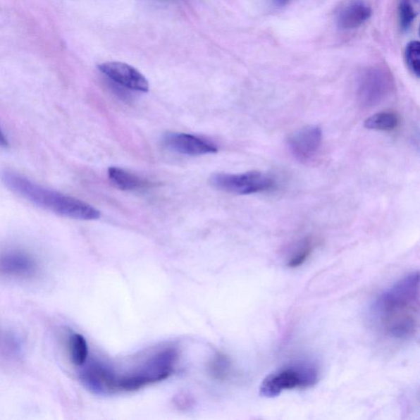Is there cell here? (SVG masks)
Listing matches in <instances>:
<instances>
[{
    "label": "cell",
    "mask_w": 420,
    "mask_h": 420,
    "mask_svg": "<svg viewBox=\"0 0 420 420\" xmlns=\"http://www.w3.org/2000/svg\"><path fill=\"white\" fill-rule=\"evenodd\" d=\"M371 317L385 337L397 342L416 338L420 321L419 272L408 273L380 295L372 304Z\"/></svg>",
    "instance_id": "cell-1"
},
{
    "label": "cell",
    "mask_w": 420,
    "mask_h": 420,
    "mask_svg": "<svg viewBox=\"0 0 420 420\" xmlns=\"http://www.w3.org/2000/svg\"><path fill=\"white\" fill-rule=\"evenodd\" d=\"M177 357L175 350L165 349L154 354L131 372L124 374L117 373L99 363L92 377L94 392L97 394L132 392L147 385L162 381L173 373Z\"/></svg>",
    "instance_id": "cell-2"
},
{
    "label": "cell",
    "mask_w": 420,
    "mask_h": 420,
    "mask_svg": "<svg viewBox=\"0 0 420 420\" xmlns=\"http://www.w3.org/2000/svg\"><path fill=\"white\" fill-rule=\"evenodd\" d=\"M0 178L4 186L35 206L60 216L78 220H97L101 212L91 204L30 181L21 175L4 171Z\"/></svg>",
    "instance_id": "cell-3"
},
{
    "label": "cell",
    "mask_w": 420,
    "mask_h": 420,
    "mask_svg": "<svg viewBox=\"0 0 420 420\" xmlns=\"http://www.w3.org/2000/svg\"><path fill=\"white\" fill-rule=\"evenodd\" d=\"M319 379L320 371L316 364L295 363L268 374L259 386V394L265 398H275L290 390L313 388Z\"/></svg>",
    "instance_id": "cell-4"
},
{
    "label": "cell",
    "mask_w": 420,
    "mask_h": 420,
    "mask_svg": "<svg viewBox=\"0 0 420 420\" xmlns=\"http://www.w3.org/2000/svg\"><path fill=\"white\" fill-rule=\"evenodd\" d=\"M393 89V78L386 69L368 68L364 70L358 79V101L364 108L377 106L392 94Z\"/></svg>",
    "instance_id": "cell-5"
},
{
    "label": "cell",
    "mask_w": 420,
    "mask_h": 420,
    "mask_svg": "<svg viewBox=\"0 0 420 420\" xmlns=\"http://www.w3.org/2000/svg\"><path fill=\"white\" fill-rule=\"evenodd\" d=\"M214 188L236 194L268 192L275 186L274 179L266 173L251 171L244 173H215L210 178Z\"/></svg>",
    "instance_id": "cell-6"
},
{
    "label": "cell",
    "mask_w": 420,
    "mask_h": 420,
    "mask_svg": "<svg viewBox=\"0 0 420 420\" xmlns=\"http://www.w3.org/2000/svg\"><path fill=\"white\" fill-rule=\"evenodd\" d=\"M322 142V129L316 125H308L289 135L288 147L298 161L308 163L317 156Z\"/></svg>",
    "instance_id": "cell-7"
},
{
    "label": "cell",
    "mask_w": 420,
    "mask_h": 420,
    "mask_svg": "<svg viewBox=\"0 0 420 420\" xmlns=\"http://www.w3.org/2000/svg\"><path fill=\"white\" fill-rule=\"evenodd\" d=\"M99 71L113 82L125 88L140 92H148L147 79L131 65L121 62H108L99 64Z\"/></svg>",
    "instance_id": "cell-8"
},
{
    "label": "cell",
    "mask_w": 420,
    "mask_h": 420,
    "mask_svg": "<svg viewBox=\"0 0 420 420\" xmlns=\"http://www.w3.org/2000/svg\"><path fill=\"white\" fill-rule=\"evenodd\" d=\"M163 143L169 151L185 156H197L218 152L214 144L191 134L169 132L163 137Z\"/></svg>",
    "instance_id": "cell-9"
},
{
    "label": "cell",
    "mask_w": 420,
    "mask_h": 420,
    "mask_svg": "<svg viewBox=\"0 0 420 420\" xmlns=\"http://www.w3.org/2000/svg\"><path fill=\"white\" fill-rule=\"evenodd\" d=\"M37 262L29 254L11 252L0 257V273L14 278H30L36 273Z\"/></svg>",
    "instance_id": "cell-10"
},
{
    "label": "cell",
    "mask_w": 420,
    "mask_h": 420,
    "mask_svg": "<svg viewBox=\"0 0 420 420\" xmlns=\"http://www.w3.org/2000/svg\"><path fill=\"white\" fill-rule=\"evenodd\" d=\"M371 15L372 8L367 3L356 0L342 8L338 13V27L343 30L357 29L366 23Z\"/></svg>",
    "instance_id": "cell-11"
},
{
    "label": "cell",
    "mask_w": 420,
    "mask_h": 420,
    "mask_svg": "<svg viewBox=\"0 0 420 420\" xmlns=\"http://www.w3.org/2000/svg\"><path fill=\"white\" fill-rule=\"evenodd\" d=\"M110 181L122 191H139L152 187L153 183L118 167H110L108 169Z\"/></svg>",
    "instance_id": "cell-12"
},
{
    "label": "cell",
    "mask_w": 420,
    "mask_h": 420,
    "mask_svg": "<svg viewBox=\"0 0 420 420\" xmlns=\"http://www.w3.org/2000/svg\"><path fill=\"white\" fill-rule=\"evenodd\" d=\"M400 118L393 111H383L375 113L364 121V128L373 131L391 132L398 127Z\"/></svg>",
    "instance_id": "cell-13"
},
{
    "label": "cell",
    "mask_w": 420,
    "mask_h": 420,
    "mask_svg": "<svg viewBox=\"0 0 420 420\" xmlns=\"http://www.w3.org/2000/svg\"><path fill=\"white\" fill-rule=\"evenodd\" d=\"M70 358L76 366H82L88 358L89 350L87 340L79 333H73L68 342Z\"/></svg>",
    "instance_id": "cell-14"
},
{
    "label": "cell",
    "mask_w": 420,
    "mask_h": 420,
    "mask_svg": "<svg viewBox=\"0 0 420 420\" xmlns=\"http://www.w3.org/2000/svg\"><path fill=\"white\" fill-rule=\"evenodd\" d=\"M419 12V0H399L398 19L402 31H408Z\"/></svg>",
    "instance_id": "cell-15"
},
{
    "label": "cell",
    "mask_w": 420,
    "mask_h": 420,
    "mask_svg": "<svg viewBox=\"0 0 420 420\" xmlns=\"http://www.w3.org/2000/svg\"><path fill=\"white\" fill-rule=\"evenodd\" d=\"M314 249V242L311 237L304 239L299 245L297 251L292 254L291 258L287 263L290 268H297L301 267L311 257Z\"/></svg>",
    "instance_id": "cell-16"
},
{
    "label": "cell",
    "mask_w": 420,
    "mask_h": 420,
    "mask_svg": "<svg viewBox=\"0 0 420 420\" xmlns=\"http://www.w3.org/2000/svg\"><path fill=\"white\" fill-rule=\"evenodd\" d=\"M407 64L414 76L419 78L420 75V44L417 41L409 42L406 48Z\"/></svg>",
    "instance_id": "cell-17"
},
{
    "label": "cell",
    "mask_w": 420,
    "mask_h": 420,
    "mask_svg": "<svg viewBox=\"0 0 420 420\" xmlns=\"http://www.w3.org/2000/svg\"><path fill=\"white\" fill-rule=\"evenodd\" d=\"M211 372L217 378L223 379L226 378L231 369V363L229 359L223 356V354H218L217 357L214 359V362L210 366Z\"/></svg>",
    "instance_id": "cell-18"
},
{
    "label": "cell",
    "mask_w": 420,
    "mask_h": 420,
    "mask_svg": "<svg viewBox=\"0 0 420 420\" xmlns=\"http://www.w3.org/2000/svg\"><path fill=\"white\" fill-rule=\"evenodd\" d=\"M8 146V139L5 137L1 128H0V149H7Z\"/></svg>",
    "instance_id": "cell-19"
},
{
    "label": "cell",
    "mask_w": 420,
    "mask_h": 420,
    "mask_svg": "<svg viewBox=\"0 0 420 420\" xmlns=\"http://www.w3.org/2000/svg\"><path fill=\"white\" fill-rule=\"evenodd\" d=\"M289 1L290 0H273L275 5H277V6L279 7L284 6V5H286Z\"/></svg>",
    "instance_id": "cell-20"
}]
</instances>
